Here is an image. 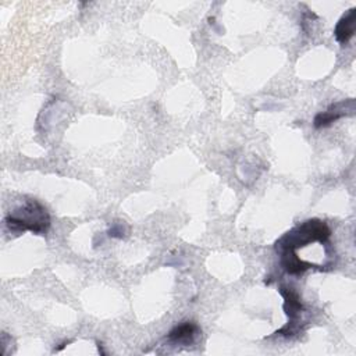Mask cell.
Instances as JSON below:
<instances>
[{"instance_id":"3957f363","label":"cell","mask_w":356,"mask_h":356,"mask_svg":"<svg viewBox=\"0 0 356 356\" xmlns=\"http://www.w3.org/2000/svg\"><path fill=\"white\" fill-rule=\"evenodd\" d=\"M281 295L284 296L285 302H284V310L288 316V324L281 328L280 331H277V334H282V335H293L299 328L296 327V323L300 318V313L303 310V305L299 299V295L292 289V288H285L281 286L280 288Z\"/></svg>"},{"instance_id":"52a82bcc","label":"cell","mask_w":356,"mask_h":356,"mask_svg":"<svg viewBox=\"0 0 356 356\" xmlns=\"http://www.w3.org/2000/svg\"><path fill=\"white\" fill-rule=\"evenodd\" d=\"M108 235L113 236V238H122L124 235V228H122V224H115L110 231H108Z\"/></svg>"},{"instance_id":"5b68a950","label":"cell","mask_w":356,"mask_h":356,"mask_svg":"<svg viewBox=\"0 0 356 356\" xmlns=\"http://www.w3.org/2000/svg\"><path fill=\"white\" fill-rule=\"evenodd\" d=\"M199 334V327L193 321H185L179 325H175L167 335V339L172 343L179 345H191L196 335Z\"/></svg>"},{"instance_id":"7a4b0ae2","label":"cell","mask_w":356,"mask_h":356,"mask_svg":"<svg viewBox=\"0 0 356 356\" xmlns=\"http://www.w3.org/2000/svg\"><path fill=\"white\" fill-rule=\"evenodd\" d=\"M331 231L328 225L321 220H307L296 227H293L291 231L284 234L277 242H275V250L278 253L281 252H295L299 248H305L313 242H327L330 238Z\"/></svg>"},{"instance_id":"6da1fadb","label":"cell","mask_w":356,"mask_h":356,"mask_svg":"<svg viewBox=\"0 0 356 356\" xmlns=\"http://www.w3.org/2000/svg\"><path fill=\"white\" fill-rule=\"evenodd\" d=\"M4 222L13 232L31 231L44 235L50 227V216L38 200L28 199L22 206L10 211L6 216Z\"/></svg>"},{"instance_id":"8992f818","label":"cell","mask_w":356,"mask_h":356,"mask_svg":"<svg viewBox=\"0 0 356 356\" xmlns=\"http://www.w3.org/2000/svg\"><path fill=\"white\" fill-rule=\"evenodd\" d=\"M355 26H356V8L348 10L337 22L335 25V39L341 43L345 44L355 33Z\"/></svg>"},{"instance_id":"277c9868","label":"cell","mask_w":356,"mask_h":356,"mask_svg":"<svg viewBox=\"0 0 356 356\" xmlns=\"http://www.w3.org/2000/svg\"><path fill=\"white\" fill-rule=\"evenodd\" d=\"M355 111V100L353 99H348V100H341L338 103L331 104L325 111L318 113L314 117V122L313 125L316 128H321V127H327L330 124H332L334 121H337L338 118L343 117V115H352Z\"/></svg>"}]
</instances>
